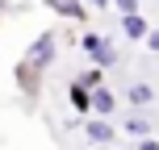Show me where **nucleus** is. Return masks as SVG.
Masks as SVG:
<instances>
[{
    "label": "nucleus",
    "instance_id": "obj_1",
    "mask_svg": "<svg viewBox=\"0 0 159 150\" xmlns=\"http://www.w3.org/2000/svg\"><path fill=\"white\" fill-rule=\"evenodd\" d=\"M55 58H59V33L46 29V33H38V38L25 46L21 63H17V84H21L25 92H38V79H42V71H50Z\"/></svg>",
    "mask_w": 159,
    "mask_h": 150
},
{
    "label": "nucleus",
    "instance_id": "obj_2",
    "mask_svg": "<svg viewBox=\"0 0 159 150\" xmlns=\"http://www.w3.org/2000/svg\"><path fill=\"white\" fill-rule=\"evenodd\" d=\"M80 46H84V54L92 58V67H101V71L117 63V50H113V42L105 38V33H96V29H88L84 38H80Z\"/></svg>",
    "mask_w": 159,
    "mask_h": 150
},
{
    "label": "nucleus",
    "instance_id": "obj_3",
    "mask_svg": "<svg viewBox=\"0 0 159 150\" xmlns=\"http://www.w3.org/2000/svg\"><path fill=\"white\" fill-rule=\"evenodd\" d=\"M121 92H126V104H130L134 113L151 109V104L159 100V88H155V84H147V79H134V84H126Z\"/></svg>",
    "mask_w": 159,
    "mask_h": 150
},
{
    "label": "nucleus",
    "instance_id": "obj_4",
    "mask_svg": "<svg viewBox=\"0 0 159 150\" xmlns=\"http://www.w3.org/2000/svg\"><path fill=\"white\" fill-rule=\"evenodd\" d=\"M113 113H117V96H113V88H92V92H88V117H105L109 121Z\"/></svg>",
    "mask_w": 159,
    "mask_h": 150
},
{
    "label": "nucleus",
    "instance_id": "obj_5",
    "mask_svg": "<svg viewBox=\"0 0 159 150\" xmlns=\"http://www.w3.org/2000/svg\"><path fill=\"white\" fill-rule=\"evenodd\" d=\"M84 138L92 146H113V142H117V125H109L105 117H88L84 121Z\"/></svg>",
    "mask_w": 159,
    "mask_h": 150
},
{
    "label": "nucleus",
    "instance_id": "obj_6",
    "mask_svg": "<svg viewBox=\"0 0 159 150\" xmlns=\"http://www.w3.org/2000/svg\"><path fill=\"white\" fill-rule=\"evenodd\" d=\"M121 33H126L130 42H143L147 33H151V21H147L143 13H126L121 17Z\"/></svg>",
    "mask_w": 159,
    "mask_h": 150
},
{
    "label": "nucleus",
    "instance_id": "obj_7",
    "mask_svg": "<svg viewBox=\"0 0 159 150\" xmlns=\"http://www.w3.org/2000/svg\"><path fill=\"white\" fill-rule=\"evenodd\" d=\"M151 129H155V121L147 117V113H126V134L130 138L143 142V138H151Z\"/></svg>",
    "mask_w": 159,
    "mask_h": 150
},
{
    "label": "nucleus",
    "instance_id": "obj_8",
    "mask_svg": "<svg viewBox=\"0 0 159 150\" xmlns=\"http://www.w3.org/2000/svg\"><path fill=\"white\" fill-rule=\"evenodd\" d=\"M46 8L59 13V17H71V21H88V8L80 0H46Z\"/></svg>",
    "mask_w": 159,
    "mask_h": 150
},
{
    "label": "nucleus",
    "instance_id": "obj_9",
    "mask_svg": "<svg viewBox=\"0 0 159 150\" xmlns=\"http://www.w3.org/2000/svg\"><path fill=\"white\" fill-rule=\"evenodd\" d=\"M75 84L84 88V92H92V88H101V84H105V71H101V67H88V71H80Z\"/></svg>",
    "mask_w": 159,
    "mask_h": 150
},
{
    "label": "nucleus",
    "instance_id": "obj_10",
    "mask_svg": "<svg viewBox=\"0 0 159 150\" xmlns=\"http://www.w3.org/2000/svg\"><path fill=\"white\" fill-rule=\"evenodd\" d=\"M67 100H71V104H75L80 113H88V92H84L80 84H71V88H67Z\"/></svg>",
    "mask_w": 159,
    "mask_h": 150
},
{
    "label": "nucleus",
    "instance_id": "obj_11",
    "mask_svg": "<svg viewBox=\"0 0 159 150\" xmlns=\"http://www.w3.org/2000/svg\"><path fill=\"white\" fill-rule=\"evenodd\" d=\"M109 4H113V8H117V13H121V17H126V13H138V0H109Z\"/></svg>",
    "mask_w": 159,
    "mask_h": 150
},
{
    "label": "nucleus",
    "instance_id": "obj_12",
    "mask_svg": "<svg viewBox=\"0 0 159 150\" xmlns=\"http://www.w3.org/2000/svg\"><path fill=\"white\" fill-rule=\"evenodd\" d=\"M143 42H147V50H155V54H159V29H151V33H147Z\"/></svg>",
    "mask_w": 159,
    "mask_h": 150
},
{
    "label": "nucleus",
    "instance_id": "obj_13",
    "mask_svg": "<svg viewBox=\"0 0 159 150\" xmlns=\"http://www.w3.org/2000/svg\"><path fill=\"white\" fill-rule=\"evenodd\" d=\"M134 150H159V142H155V138H143V142H138Z\"/></svg>",
    "mask_w": 159,
    "mask_h": 150
},
{
    "label": "nucleus",
    "instance_id": "obj_14",
    "mask_svg": "<svg viewBox=\"0 0 159 150\" xmlns=\"http://www.w3.org/2000/svg\"><path fill=\"white\" fill-rule=\"evenodd\" d=\"M88 4H92V8H109V0H88Z\"/></svg>",
    "mask_w": 159,
    "mask_h": 150
}]
</instances>
